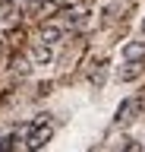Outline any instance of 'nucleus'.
I'll return each mask as SVG.
<instances>
[{"mask_svg":"<svg viewBox=\"0 0 145 152\" xmlns=\"http://www.w3.org/2000/svg\"><path fill=\"white\" fill-rule=\"evenodd\" d=\"M38 38H41V45H44V48L57 45L60 38H63V26H60V22H44L41 32H38Z\"/></svg>","mask_w":145,"mask_h":152,"instance_id":"7ed1b4c3","label":"nucleus"},{"mask_svg":"<svg viewBox=\"0 0 145 152\" xmlns=\"http://www.w3.org/2000/svg\"><path fill=\"white\" fill-rule=\"evenodd\" d=\"M142 57H145V45H142V41L123 45V60H126V64H142Z\"/></svg>","mask_w":145,"mask_h":152,"instance_id":"20e7f679","label":"nucleus"},{"mask_svg":"<svg viewBox=\"0 0 145 152\" xmlns=\"http://www.w3.org/2000/svg\"><path fill=\"white\" fill-rule=\"evenodd\" d=\"M50 0H25V13H32V16H38L41 10L48 7Z\"/></svg>","mask_w":145,"mask_h":152,"instance_id":"423d86ee","label":"nucleus"},{"mask_svg":"<svg viewBox=\"0 0 145 152\" xmlns=\"http://www.w3.org/2000/svg\"><path fill=\"white\" fill-rule=\"evenodd\" d=\"M142 32H145V19H142Z\"/></svg>","mask_w":145,"mask_h":152,"instance_id":"1a4fd4ad","label":"nucleus"},{"mask_svg":"<svg viewBox=\"0 0 145 152\" xmlns=\"http://www.w3.org/2000/svg\"><path fill=\"white\" fill-rule=\"evenodd\" d=\"M35 60H38V64H44V60H50V48H44V45H41L38 51H35Z\"/></svg>","mask_w":145,"mask_h":152,"instance_id":"0eeeda50","label":"nucleus"},{"mask_svg":"<svg viewBox=\"0 0 145 152\" xmlns=\"http://www.w3.org/2000/svg\"><path fill=\"white\" fill-rule=\"evenodd\" d=\"M50 3H63V0H50Z\"/></svg>","mask_w":145,"mask_h":152,"instance_id":"6e6552de","label":"nucleus"},{"mask_svg":"<svg viewBox=\"0 0 145 152\" xmlns=\"http://www.w3.org/2000/svg\"><path fill=\"white\" fill-rule=\"evenodd\" d=\"M142 73V64H123V70H120V79H123V83H129V79H136V76Z\"/></svg>","mask_w":145,"mask_h":152,"instance_id":"39448f33","label":"nucleus"},{"mask_svg":"<svg viewBox=\"0 0 145 152\" xmlns=\"http://www.w3.org/2000/svg\"><path fill=\"white\" fill-rule=\"evenodd\" d=\"M136 111H139V98H126V102H120V108H117V114H114V124H117V127L129 124L136 117Z\"/></svg>","mask_w":145,"mask_h":152,"instance_id":"f03ea898","label":"nucleus"},{"mask_svg":"<svg viewBox=\"0 0 145 152\" xmlns=\"http://www.w3.org/2000/svg\"><path fill=\"white\" fill-rule=\"evenodd\" d=\"M50 133H54V127H50L48 114H38V121L32 124V127H29V133H25V146H29L32 152H35V149H41V146L50 140Z\"/></svg>","mask_w":145,"mask_h":152,"instance_id":"f257e3e1","label":"nucleus"}]
</instances>
